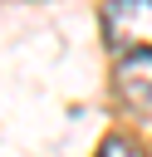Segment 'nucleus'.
Returning a JSON list of instances; mask_svg holds the SVG:
<instances>
[{
    "mask_svg": "<svg viewBox=\"0 0 152 157\" xmlns=\"http://www.w3.org/2000/svg\"><path fill=\"white\" fill-rule=\"evenodd\" d=\"M98 157H147V152H142L132 137H108V142L98 147Z\"/></svg>",
    "mask_w": 152,
    "mask_h": 157,
    "instance_id": "obj_3",
    "label": "nucleus"
},
{
    "mask_svg": "<svg viewBox=\"0 0 152 157\" xmlns=\"http://www.w3.org/2000/svg\"><path fill=\"white\" fill-rule=\"evenodd\" d=\"M113 83H118V98H123V108L152 123V54L123 59V64H118V74H113Z\"/></svg>",
    "mask_w": 152,
    "mask_h": 157,
    "instance_id": "obj_2",
    "label": "nucleus"
},
{
    "mask_svg": "<svg viewBox=\"0 0 152 157\" xmlns=\"http://www.w3.org/2000/svg\"><path fill=\"white\" fill-rule=\"evenodd\" d=\"M103 39L123 59L152 54V0H108L103 5Z\"/></svg>",
    "mask_w": 152,
    "mask_h": 157,
    "instance_id": "obj_1",
    "label": "nucleus"
}]
</instances>
